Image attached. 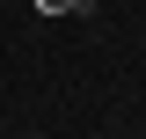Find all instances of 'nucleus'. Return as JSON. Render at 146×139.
Masks as SVG:
<instances>
[{
  "label": "nucleus",
  "instance_id": "nucleus-1",
  "mask_svg": "<svg viewBox=\"0 0 146 139\" xmlns=\"http://www.w3.org/2000/svg\"><path fill=\"white\" fill-rule=\"evenodd\" d=\"M36 15H95V0H29Z\"/></svg>",
  "mask_w": 146,
  "mask_h": 139
}]
</instances>
